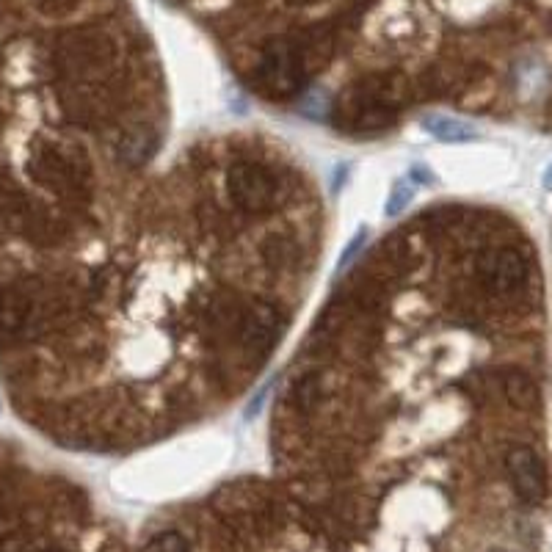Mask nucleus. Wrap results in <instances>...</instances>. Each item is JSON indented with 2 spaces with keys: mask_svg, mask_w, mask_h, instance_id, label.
I'll return each mask as SVG.
<instances>
[{
  "mask_svg": "<svg viewBox=\"0 0 552 552\" xmlns=\"http://www.w3.org/2000/svg\"><path fill=\"white\" fill-rule=\"evenodd\" d=\"M254 78H257V86L271 97H293L307 86L310 72L304 67L299 47L290 36H268L257 53Z\"/></svg>",
  "mask_w": 552,
  "mask_h": 552,
  "instance_id": "nucleus-1",
  "label": "nucleus"
},
{
  "mask_svg": "<svg viewBox=\"0 0 552 552\" xmlns=\"http://www.w3.org/2000/svg\"><path fill=\"white\" fill-rule=\"evenodd\" d=\"M475 279L492 299H522L530 288V260L517 246H492L475 257Z\"/></svg>",
  "mask_w": 552,
  "mask_h": 552,
  "instance_id": "nucleus-2",
  "label": "nucleus"
},
{
  "mask_svg": "<svg viewBox=\"0 0 552 552\" xmlns=\"http://www.w3.org/2000/svg\"><path fill=\"white\" fill-rule=\"evenodd\" d=\"M503 470H506L508 486L522 508L533 511L550 500V472H547V461L541 459L536 448L522 445V442L506 448Z\"/></svg>",
  "mask_w": 552,
  "mask_h": 552,
  "instance_id": "nucleus-3",
  "label": "nucleus"
},
{
  "mask_svg": "<svg viewBox=\"0 0 552 552\" xmlns=\"http://www.w3.org/2000/svg\"><path fill=\"white\" fill-rule=\"evenodd\" d=\"M279 323H282V315L274 304L257 301V304L243 307L232 340L238 343V351L246 365H260L271 354L276 334H279Z\"/></svg>",
  "mask_w": 552,
  "mask_h": 552,
  "instance_id": "nucleus-4",
  "label": "nucleus"
},
{
  "mask_svg": "<svg viewBox=\"0 0 552 552\" xmlns=\"http://www.w3.org/2000/svg\"><path fill=\"white\" fill-rule=\"evenodd\" d=\"M227 194L235 205L246 213H265L276 202V180L274 174L257 166V163H235L227 169Z\"/></svg>",
  "mask_w": 552,
  "mask_h": 552,
  "instance_id": "nucleus-5",
  "label": "nucleus"
},
{
  "mask_svg": "<svg viewBox=\"0 0 552 552\" xmlns=\"http://www.w3.org/2000/svg\"><path fill=\"white\" fill-rule=\"evenodd\" d=\"M158 144H161V136H158L155 127L130 125L116 138V161L122 163V166H130V169H138V166H144V163L150 161L152 152L158 150Z\"/></svg>",
  "mask_w": 552,
  "mask_h": 552,
  "instance_id": "nucleus-6",
  "label": "nucleus"
},
{
  "mask_svg": "<svg viewBox=\"0 0 552 552\" xmlns=\"http://www.w3.org/2000/svg\"><path fill=\"white\" fill-rule=\"evenodd\" d=\"M500 398L519 412H539L541 387L539 381L522 368H500Z\"/></svg>",
  "mask_w": 552,
  "mask_h": 552,
  "instance_id": "nucleus-7",
  "label": "nucleus"
},
{
  "mask_svg": "<svg viewBox=\"0 0 552 552\" xmlns=\"http://www.w3.org/2000/svg\"><path fill=\"white\" fill-rule=\"evenodd\" d=\"M323 398V379L321 373H315V370H307V373H301L299 379L290 384L288 392V406L296 414H310Z\"/></svg>",
  "mask_w": 552,
  "mask_h": 552,
  "instance_id": "nucleus-8",
  "label": "nucleus"
},
{
  "mask_svg": "<svg viewBox=\"0 0 552 552\" xmlns=\"http://www.w3.org/2000/svg\"><path fill=\"white\" fill-rule=\"evenodd\" d=\"M426 130L431 136H437L439 141H450V144L478 138V133H475L470 125H464L459 119H450V116H428Z\"/></svg>",
  "mask_w": 552,
  "mask_h": 552,
  "instance_id": "nucleus-9",
  "label": "nucleus"
},
{
  "mask_svg": "<svg viewBox=\"0 0 552 552\" xmlns=\"http://www.w3.org/2000/svg\"><path fill=\"white\" fill-rule=\"evenodd\" d=\"M138 552H191V539L185 536L183 530H155L147 536V541L141 544Z\"/></svg>",
  "mask_w": 552,
  "mask_h": 552,
  "instance_id": "nucleus-10",
  "label": "nucleus"
},
{
  "mask_svg": "<svg viewBox=\"0 0 552 552\" xmlns=\"http://www.w3.org/2000/svg\"><path fill=\"white\" fill-rule=\"evenodd\" d=\"M412 202V188L406 183H398L395 188L390 191V202H387V213L390 216H395V213H401L403 207Z\"/></svg>",
  "mask_w": 552,
  "mask_h": 552,
  "instance_id": "nucleus-11",
  "label": "nucleus"
},
{
  "mask_svg": "<svg viewBox=\"0 0 552 552\" xmlns=\"http://www.w3.org/2000/svg\"><path fill=\"white\" fill-rule=\"evenodd\" d=\"M544 185H547V188H552V166L547 169V174H544Z\"/></svg>",
  "mask_w": 552,
  "mask_h": 552,
  "instance_id": "nucleus-12",
  "label": "nucleus"
},
{
  "mask_svg": "<svg viewBox=\"0 0 552 552\" xmlns=\"http://www.w3.org/2000/svg\"><path fill=\"white\" fill-rule=\"evenodd\" d=\"M489 552H517V550H508V547H492Z\"/></svg>",
  "mask_w": 552,
  "mask_h": 552,
  "instance_id": "nucleus-13",
  "label": "nucleus"
}]
</instances>
